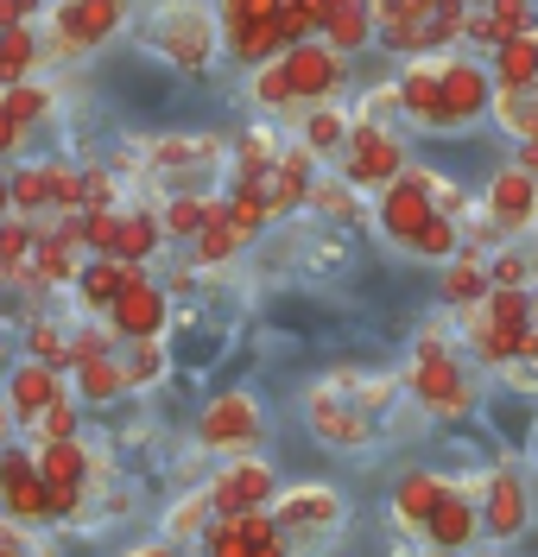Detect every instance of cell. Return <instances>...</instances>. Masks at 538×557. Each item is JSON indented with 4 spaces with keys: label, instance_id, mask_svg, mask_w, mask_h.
<instances>
[{
    "label": "cell",
    "instance_id": "obj_1",
    "mask_svg": "<svg viewBox=\"0 0 538 557\" xmlns=\"http://www.w3.org/2000/svg\"><path fill=\"white\" fill-rule=\"evenodd\" d=\"M463 343L475 348L488 368H506V361H533L538 323H533V305H526V292H513V285H488V298L463 311Z\"/></svg>",
    "mask_w": 538,
    "mask_h": 557
},
{
    "label": "cell",
    "instance_id": "obj_2",
    "mask_svg": "<svg viewBox=\"0 0 538 557\" xmlns=\"http://www.w3.org/2000/svg\"><path fill=\"white\" fill-rule=\"evenodd\" d=\"M405 393H412L430 418H463L468 406H475V381H468V368L456 361V348L443 343L437 330L418 336V355H412Z\"/></svg>",
    "mask_w": 538,
    "mask_h": 557
},
{
    "label": "cell",
    "instance_id": "obj_3",
    "mask_svg": "<svg viewBox=\"0 0 538 557\" xmlns=\"http://www.w3.org/2000/svg\"><path fill=\"white\" fill-rule=\"evenodd\" d=\"M336 165H342V184L349 190H387L399 172H405V139L393 127H374V121H349V139H342V152H336Z\"/></svg>",
    "mask_w": 538,
    "mask_h": 557
},
{
    "label": "cell",
    "instance_id": "obj_4",
    "mask_svg": "<svg viewBox=\"0 0 538 557\" xmlns=\"http://www.w3.org/2000/svg\"><path fill=\"white\" fill-rule=\"evenodd\" d=\"M304 412H311V431H317V437L329 444V450H367V444L380 437V418H374V412H361L355 399H349L342 374H329L323 386H311Z\"/></svg>",
    "mask_w": 538,
    "mask_h": 557
},
{
    "label": "cell",
    "instance_id": "obj_5",
    "mask_svg": "<svg viewBox=\"0 0 538 557\" xmlns=\"http://www.w3.org/2000/svg\"><path fill=\"white\" fill-rule=\"evenodd\" d=\"M146 172L159 184H172L178 197H203L210 177L222 172V146L203 134H178V139H152L146 146Z\"/></svg>",
    "mask_w": 538,
    "mask_h": 557
},
{
    "label": "cell",
    "instance_id": "obj_6",
    "mask_svg": "<svg viewBox=\"0 0 538 557\" xmlns=\"http://www.w3.org/2000/svg\"><path fill=\"white\" fill-rule=\"evenodd\" d=\"M215 13L210 7H197V0H165L159 7V20H152V38H159V51L172 58L178 70H203L215 58Z\"/></svg>",
    "mask_w": 538,
    "mask_h": 557
},
{
    "label": "cell",
    "instance_id": "obj_7",
    "mask_svg": "<svg viewBox=\"0 0 538 557\" xmlns=\"http://www.w3.org/2000/svg\"><path fill=\"white\" fill-rule=\"evenodd\" d=\"M266 520H273L279 539H323V532H336V520H342V494L323 487V482L286 487V494L266 500Z\"/></svg>",
    "mask_w": 538,
    "mask_h": 557
},
{
    "label": "cell",
    "instance_id": "obj_8",
    "mask_svg": "<svg viewBox=\"0 0 538 557\" xmlns=\"http://www.w3.org/2000/svg\"><path fill=\"white\" fill-rule=\"evenodd\" d=\"M475 513H481V532L488 539H520L526 525H533V494L520 482V469H488L481 482H475Z\"/></svg>",
    "mask_w": 538,
    "mask_h": 557
},
{
    "label": "cell",
    "instance_id": "obj_9",
    "mask_svg": "<svg viewBox=\"0 0 538 557\" xmlns=\"http://www.w3.org/2000/svg\"><path fill=\"white\" fill-rule=\"evenodd\" d=\"M488 96H495L488 70L475 64V58H456V51H443V83H437L443 127H468V121H481V114H488Z\"/></svg>",
    "mask_w": 538,
    "mask_h": 557
},
{
    "label": "cell",
    "instance_id": "obj_10",
    "mask_svg": "<svg viewBox=\"0 0 538 557\" xmlns=\"http://www.w3.org/2000/svg\"><path fill=\"white\" fill-rule=\"evenodd\" d=\"M481 215L501 228L506 242H513V235H526V228L538 222V177H533V172H520V165H501V172L488 177Z\"/></svg>",
    "mask_w": 538,
    "mask_h": 557
},
{
    "label": "cell",
    "instance_id": "obj_11",
    "mask_svg": "<svg viewBox=\"0 0 538 557\" xmlns=\"http://www.w3.org/2000/svg\"><path fill=\"white\" fill-rule=\"evenodd\" d=\"M279 70H286L291 102H329V96H336V83H342V58H336L323 38L286 45V51H279Z\"/></svg>",
    "mask_w": 538,
    "mask_h": 557
},
{
    "label": "cell",
    "instance_id": "obj_12",
    "mask_svg": "<svg viewBox=\"0 0 538 557\" xmlns=\"http://www.w3.org/2000/svg\"><path fill=\"white\" fill-rule=\"evenodd\" d=\"M425 545L430 552H463V545H475V532H481V513H475V487L463 482H443V494H437V507L425 513Z\"/></svg>",
    "mask_w": 538,
    "mask_h": 557
},
{
    "label": "cell",
    "instance_id": "obj_13",
    "mask_svg": "<svg viewBox=\"0 0 538 557\" xmlns=\"http://www.w3.org/2000/svg\"><path fill=\"white\" fill-rule=\"evenodd\" d=\"M273 500V469L266 462H253V456H241V462H228L222 475L210 482V507L215 520H235V513H260Z\"/></svg>",
    "mask_w": 538,
    "mask_h": 557
},
{
    "label": "cell",
    "instance_id": "obj_14",
    "mask_svg": "<svg viewBox=\"0 0 538 557\" xmlns=\"http://www.w3.org/2000/svg\"><path fill=\"white\" fill-rule=\"evenodd\" d=\"M311 184H317V159H311L304 146H286V152H279V159L266 165V177H260L253 190H260L266 215H291V209H304Z\"/></svg>",
    "mask_w": 538,
    "mask_h": 557
},
{
    "label": "cell",
    "instance_id": "obj_15",
    "mask_svg": "<svg viewBox=\"0 0 538 557\" xmlns=\"http://www.w3.org/2000/svg\"><path fill=\"white\" fill-rule=\"evenodd\" d=\"M260 406H253V393H222L210 412H203V424H197V437L210 444V450H248L253 437H260Z\"/></svg>",
    "mask_w": 538,
    "mask_h": 557
},
{
    "label": "cell",
    "instance_id": "obj_16",
    "mask_svg": "<svg viewBox=\"0 0 538 557\" xmlns=\"http://www.w3.org/2000/svg\"><path fill=\"white\" fill-rule=\"evenodd\" d=\"M437 83H443V51H425V58H405V76H399V114H412L418 127H443V108H437Z\"/></svg>",
    "mask_w": 538,
    "mask_h": 557
},
{
    "label": "cell",
    "instance_id": "obj_17",
    "mask_svg": "<svg viewBox=\"0 0 538 557\" xmlns=\"http://www.w3.org/2000/svg\"><path fill=\"white\" fill-rule=\"evenodd\" d=\"M317 38L336 51V58H349V51H361V45H374V7H367V0H323Z\"/></svg>",
    "mask_w": 538,
    "mask_h": 557
},
{
    "label": "cell",
    "instance_id": "obj_18",
    "mask_svg": "<svg viewBox=\"0 0 538 557\" xmlns=\"http://www.w3.org/2000/svg\"><path fill=\"white\" fill-rule=\"evenodd\" d=\"M430 215H437V209H430V197H425V190H418V184H412L405 172H399L393 184L380 190V228H387V235H393L399 247L412 242V235L425 228Z\"/></svg>",
    "mask_w": 538,
    "mask_h": 557
},
{
    "label": "cell",
    "instance_id": "obj_19",
    "mask_svg": "<svg viewBox=\"0 0 538 557\" xmlns=\"http://www.w3.org/2000/svg\"><path fill=\"white\" fill-rule=\"evenodd\" d=\"M488 83L495 89H533L538 83V26L533 33H513V38H501L495 45V58H488Z\"/></svg>",
    "mask_w": 538,
    "mask_h": 557
},
{
    "label": "cell",
    "instance_id": "obj_20",
    "mask_svg": "<svg viewBox=\"0 0 538 557\" xmlns=\"http://www.w3.org/2000/svg\"><path fill=\"white\" fill-rule=\"evenodd\" d=\"M488 298V253H475V247H456L450 260H443V305H481Z\"/></svg>",
    "mask_w": 538,
    "mask_h": 557
},
{
    "label": "cell",
    "instance_id": "obj_21",
    "mask_svg": "<svg viewBox=\"0 0 538 557\" xmlns=\"http://www.w3.org/2000/svg\"><path fill=\"white\" fill-rule=\"evenodd\" d=\"M58 26H64V45H96L121 26V0H64Z\"/></svg>",
    "mask_w": 538,
    "mask_h": 557
},
{
    "label": "cell",
    "instance_id": "obj_22",
    "mask_svg": "<svg viewBox=\"0 0 538 557\" xmlns=\"http://www.w3.org/2000/svg\"><path fill=\"white\" fill-rule=\"evenodd\" d=\"M114 323H121V336H159V323H165V298H159L146 278H134V285L114 298Z\"/></svg>",
    "mask_w": 538,
    "mask_h": 557
},
{
    "label": "cell",
    "instance_id": "obj_23",
    "mask_svg": "<svg viewBox=\"0 0 538 557\" xmlns=\"http://www.w3.org/2000/svg\"><path fill=\"white\" fill-rule=\"evenodd\" d=\"M437 494H443V475H430V469H405L393 482V520L399 525H425V513L437 507Z\"/></svg>",
    "mask_w": 538,
    "mask_h": 557
},
{
    "label": "cell",
    "instance_id": "obj_24",
    "mask_svg": "<svg viewBox=\"0 0 538 557\" xmlns=\"http://www.w3.org/2000/svg\"><path fill=\"white\" fill-rule=\"evenodd\" d=\"M488 114H495L513 139H533L538 134V83L533 89H495V96H488Z\"/></svg>",
    "mask_w": 538,
    "mask_h": 557
},
{
    "label": "cell",
    "instance_id": "obj_25",
    "mask_svg": "<svg viewBox=\"0 0 538 557\" xmlns=\"http://www.w3.org/2000/svg\"><path fill=\"white\" fill-rule=\"evenodd\" d=\"M342 139H349V114L342 108H329V102H311V114H304V152L311 159H323V152H342Z\"/></svg>",
    "mask_w": 538,
    "mask_h": 557
},
{
    "label": "cell",
    "instance_id": "obj_26",
    "mask_svg": "<svg viewBox=\"0 0 538 557\" xmlns=\"http://www.w3.org/2000/svg\"><path fill=\"white\" fill-rule=\"evenodd\" d=\"M210 215H215V197H172V203L159 209V235H172V242H197Z\"/></svg>",
    "mask_w": 538,
    "mask_h": 557
},
{
    "label": "cell",
    "instance_id": "obj_27",
    "mask_svg": "<svg viewBox=\"0 0 538 557\" xmlns=\"http://www.w3.org/2000/svg\"><path fill=\"white\" fill-rule=\"evenodd\" d=\"M210 520H215L210 487H197V494H184L178 507L165 513V539H172V545H178V539H203V532H210Z\"/></svg>",
    "mask_w": 538,
    "mask_h": 557
},
{
    "label": "cell",
    "instance_id": "obj_28",
    "mask_svg": "<svg viewBox=\"0 0 538 557\" xmlns=\"http://www.w3.org/2000/svg\"><path fill=\"white\" fill-rule=\"evenodd\" d=\"M533 278H538V260L526 253V247L506 242L501 253H488V285H513V292H526Z\"/></svg>",
    "mask_w": 538,
    "mask_h": 557
},
{
    "label": "cell",
    "instance_id": "obj_29",
    "mask_svg": "<svg viewBox=\"0 0 538 557\" xmlns=\"http://www.w3.org/2000/svg\"><path fill=\"white\" fill-rule=\"evenodd\" d=\"M51 399H58V381H51V368H20V374H13V406H20V412L33 418V412H45V406H51Z\"/></svg>",
    "mask_w": 538,
    "mask_h": 557
},
{
    "label": "cell",
    "instance_id": "obj_30",
    "mask_svg": "<svg viewBox=\"0 0 538 557\" xmlns=\"http://www.w3.org/2000/svg\"><path fill=\"white\" fill-rule=\"evenodd\" d=\"M412 253H418V260H437V267H443V260H450V253H456V247H463V235H456V222H443V215H430L425 228H418V235H412Z\"/></svg>",
    "mask_w": 538,
    "mask_h": 557
},
{
    "label": "cell",
    "instance_id": "obj_31",
    "mask_svg": "<svg viewBox=\"0 0 538 557\" xmlns=\"http://www.w3.org/2000/svg\"><path fill=\"white\" fill-rule=\"evenodd\" d=\"M481 20H488L495 45L513 33H533V0H481Z\"/></svg>",
    "mask_w": 538,
    "mask_h": 557
},
{
    "label": "cell",
    "instance_id": "obj_32",
    "mask_svg": "<svg viewBox=\"0 0 538 557\" xmlns=\"http://www.w3.org/2000/svg\"><path fill=\"white\" fill-rule=\"evenodd\" d=\"M355 197H361V190H349V184H342V177H317V184H311V197H304V203H311V209H323V215H329V222H349V215H355Z\"/></svg>",
    "mask_w": 538,
    "mask_h": 557
},
{
    "label": "cell",
    "instance_id": "obj_33",
    "mask_svg": "<svg viewBox=\"0 0 538 557\" xmlns=\"http://www.w3.org/2000/svg\"><path fill=\"white\" fill-rule=\"evenodd\" d=\"M159 361H165V355H159V343H152V336H134V355L121 361V386H152Z\"/></svg>",
    "mask_w": 538,
    "mask_h": 557
},
{
    "label": "cell",
    "instance_id": "obj_34",
    "mask_svg": "<svg viewBox=\"0 0 538 557\" xmlns=\"http://www.w3.org/2000/svg\"><path fill=\"white\" fill-rule=\"evenodd\" d=\"M253 102H260V108H291V89H286V70H279V58L253 64Z\"/></svg>",
    "mask_w": 538,
    "mask_h": 557
},
{
    "label": "cell",
    "instance_id": "obj_35",
    "mask_svg": "<svg viewBox=\"0 0 538 557\" xmlns=\"http://www.w3.org/2000/svg\"><path fill=\"white\" fill-rule=\"evenodd\" d=\"M114 393H121V368L108 355L83 361V399H114Z\"/></svg>",
    "mask_w": 538,
    "mask_h": 557
},
{
    "label": "cell",
    "instance_id": "obj_36",
    "mask_svg": "<svg viewBox=\"0 0 538 557\" xmlns=\"http://www.w3.org/2000/svg\"><path fill=\"white\" fill-rule=\"evenodd\" d=\"M393 114H399V89L387 83V89H374V96H367V108H361L355 121H374V127H387ZM399 121H405V114H399Z\"/></svg>",
    "mask_w": 538,
    "mask_h": 557
},
{
    "label": "cell",
    "instance_id": "obj_37",
    "mask_svg": "<svg viewBox=\"0 0 538 557\" xmlns=\"http://www.w3.org/2000/svg\"><path fill=\"white\" fill-rule=\"evenodd\" d=\"M513 165L538 177V134H533V139H520V159H513Z\"/></svg>",
    "mask_w": 538,
    "mask_h": 557
},
{
    "label": "cell",
    "instance_id": "obj_38",
    "mask_svg": "<svg viewBox=\"0 0 538 557\" xmlns=\"http://www.w3.org/2000/svg\"><path fill=\"white\" fill-rule=\"evenodd\" d=\"M13 139V114H7V102H0V146Z\"/></svg>",
    "mask_w": 538,
    "mask_h": 557
},
{
    "label": "cell",
    "instance_id": "obj_39",
    "mask_svg": "<svg viewBox=\"0 0 538 557\" xmlns=\"http://www.w3.org/2000/svg\"><path fill=\"white\" fill-rule=\"evenodd\" d=\"M134 557H178L172 545H146V552H134Z\"/></svg>",
    "mask_w": 538,
    "mask_h": 557
},
{
    "label": "cell",
    "instance_id": "obj_40",
    "mask_svg": "<svg viewBox=\"0 0 538 557\" xmlns=\"http://www.w3.org/2000/svg\"><path fill=\"white\" fill-rule=\"evenodd\" d=\"M405 7H418V13H437V7H443V0H405Z\"/></svg>",
    "mask_w": 538,
    "mask_h": 557
},
{
    "label": "cell",
    "instance_id": "obj_41",
    "mask_svg": "<svg viewBox=\"0 0 538 557\" xmlns=\"http://www.w3.org/2000/svg\"><path fill=\"white\" fill-rule=\"evenodd\" d=\"M456 7H463V13H468V7H481V0H456Z\"/></svg>",
    "mask_w": 538,
    "mask_h": 557
},
{
    "label": "cell",
    "instance_id": "obj_42",
    "mask_svg": "<svg viewBox=\"0 0 538 557\" xmlns=\"http://www.w3.org/2000/svg\"><path fill=\"white\" fill-rule=\"evenodd\" d=\"M533 462H538V431H533Z\"/></svg>",
    "mask_w": 538,
    "mask_h": 557
},
{
    "label": "cell",
    "instance_id": "obj_43",
    "mask_svg": "<svg viewBox=\"0 0 538 557\" xmlns=\"http://www.w3.org/2000/svg\"><path fill=\"white\" fill-rule=\"evenodd\" d=\"M430 557H450V552H430Z\"/></svg>",
    "mask_w": 538,
    "mask_h": 557
},
{
    "label": "cell",
    "instance_id": "obj_44",
    "mask_svg": "<svg viewBox=\"0 0 538 557\" xmlns=\"http://www.w3.org/2000/svg\"><path fill=\"white\" fill-rule=\"evenodd\" d=\"M533 368H538V348H533Z\"/></svg>",
    "mask_w": 538,
    "mask_h": 557
},
{
    "label": "cell",
    "instance_id": "obj_45",
    "mask_svg": "<svg viewBox=\"0 0 538 557\" xmlns=\"http://www.w3.org/2000/svg\"><path fill=\"white\" fill-rule=\"evenodd\" d=\"M488 557H506V552H488Z\"/></svg>",
    "mask_w": 538,
    "mask_h": 557
},
{
    "label": "cell",
    "instance_id": "obj_46",
    "mask_svg": "<svg viewBox=\"0 0 538 557\" xmlns=\"http://www.w3.org/2000/svg\"><path fill=\"white\" fill-rule=\"evenodd\" d=\"M0 197H7V190H0Z\"/></svg>",
    "mask_w": 538,
    "mask_h": 557
}]
</instances>
